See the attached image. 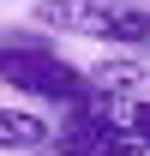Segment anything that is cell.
Masks as SVG:
<instances>
[{"label":"cell","instance_id":"5b68a950","mask_svg":"<svg viewBox=\"0 0 150 156\" xmlns=\"http://www.w3.org/2000/svg\"><path fill=\"white\" fill-rule=\"evenodd\" d=\"M96 156H150V150L138 144V138H132V126H120V132H114V138H108V144H102Z\"/></svg>","mask_w":150,"mask_h":156},{"label":"cell","instance_id":"52a82bcc","mask_svg":"<svg viewBox=\"0 0 150 156\" xmlns=\"http://www.w3.org/2000/svg\"><path fill=\"white\" fill-rule=\"evenodd\" d=\"M144 6H150V0H144Z\"/></svg>","mask_w":150,"mask_h":156},{"label":"cell","instance_id":"3957f363","mask_svg":"<svg viewBox=\"0 0 150 156\" xmlns=\"http://www.w3.org/2000/svg\"><path fill=\"white\" fill-rule=\"evenodd\" d=\"M90 84H96V96L120 102V108H138V102H150V60L114 54L102 66H90Z\"/></svg>","mask_w":150,"mask_h":156},{"label":"cell","instance_id":"8992f818","mask_svg":"<svg viewBox=\"0 0 150 156\" xmlns=\"http://www.w3.org/2000/svg\"><path fill=\"white\" fill-rule=\"evenodd\" d=\"M126 126H132V138L150 150V102H138V108H126Z\"/></svg>","mask_w":150,"mask_h":156},{"label":"cell","instance_id":"6da1fadb","mask_svg":"<svg viewBox=\"0 0 150 156\" xmlns=\"http://www.w3.org/2000/svg\"><path fill=\"white\" fill-rule=\"evenodd\" d=\"M36 24L90 36V42H114V48H150L144 0H36Z\"/></svg>","mask_w":150,"mask_h":156},{"label":"cell","instance_id":"7a4b0ae2","mask_svg":"<svg viewBox=\"0 0 150 156\" xmlns=\"http://www.w3.org/2000/svg\"><path fill=\"white\" fill-rule=\"evenodd\" d=\"M0 84L6 90H24V96H36V102H60V108L96 96L90 72H78L72 60H60L42 42H0Z\"/></svg>","mask_w":150,"mask_h":156},{"label":"cell","instance_id":"277c9868","mask_svg":"<svg viewBox=\"0 0 150 156\" xmlns=\"http://www.w3.org/2000/svg\"><path fill=\"white\" fill-rule=\"evenodd\" d=\"M54 138V120L30 114V108H6L0 102V150H42Z\"/></svg>","mask_w":150,"mask_h":156}]
</instances>
